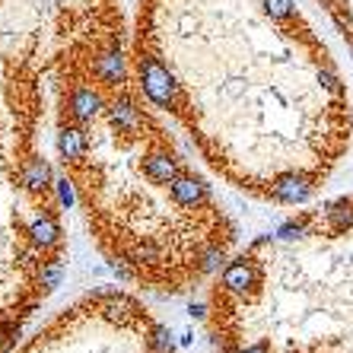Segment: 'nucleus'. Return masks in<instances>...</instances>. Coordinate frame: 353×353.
Segmentation results:
<instances>
[{
    "label": "nucleus",
    "instance_id": "1",
    "mask_svg": "<svg viewBox=\"0 0 353 353\" xmlns=\"http://www.w3.org/2000/svg\"><path fill=\"white\" fill-rule=\"evenodd\" d=\"M131 67L207 169L258 201H309L350 147L341 74L264 0H140Z\"/></svg>",
    "mask_w": 353,
    "mask_h": 353
},
{
    "label": "nucleus",
    "instance_id": "3",
    "mask_svg": "<svg viewBox=\"0 0 353 353\" xmlns=\"http://www.w3.org/2000/svg\"><path fill=\"white\" fill-rule=\"evenodd\" d=\"M112 0H0V353L64 280V197L45 157V80Z\"/></svg>",
    "mask_w": 353,
    "mask_h": 353
},
{
    "label": "nucleus",
    "instance_id": "2",
    "mask_svg": "<svg viewBox=\"0 0 353 353\" xmlns=\"http://www.w3.org/2000/svg\"><path fill=\"white\" fill-rule=\"evenodd\" d=\"M51 90L58 163L112 271L159 296L214 280L236 223L140 86L115 3L67 45Z\"/></svg>",
    "mask_w": 353,
    "mask_h": 353
},
{
    "label": "nucleus",
    "instance_id": "5",
    "mask_svg": "<svg viewBox=\"0 0 353 353\" xmlns=\"http://www.w3.org/2000/svg\"><path fill=\"white\" fill-rule=\"evenodd\" d=\"M10 353H179L172 334L134 293L90 290Z\"/></svg>",
    "mask_w": 353,
    "mask_h": 353
},
{
    "label": "nucleus",
    "instance_id": "4",
    "mask_svg": "<svg viewBox=\"0 0 353 353\" xmlns=\"http://www.w3.org/2000/svg\"><path fill=\"white\" fill-rule=\"evenodd\" d=\"M216 353H353V197L290 216L210 280Z\"/></svg>",
    "mask_w": 353,
    "mask_h": 353
}]
</instances>
